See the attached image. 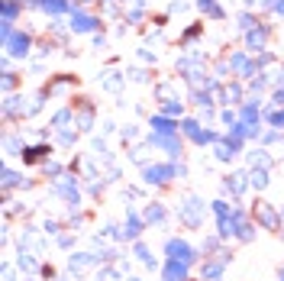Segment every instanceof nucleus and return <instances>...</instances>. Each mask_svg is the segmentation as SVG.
Listing matches in <instances>:
<instances>
[{
	"mask_svg": "<svg viewBox=\"0 0 284 281\" xmlns=\"http://www.w3.org/2000/svg\"><path fill=\"white\" fill-rule=\"evenodd\" d=\"M161 217H165V210H161L158 204H155V207H149V210H146V220H155V223H158Z\"/></svg>",
	"mask_w": 284,
	"mask_h": 281,
	"instance_id": "6ab92c4d",
	"label": "nucleus"
},
{
	"mask_svg": "<svg viewBox=\"0 0 284 281\" xmlns=\"http://www.w3.org/2000/svg\"><path fill=\"white\" fill-rule=\"evenodd\" d=\"M271 7H275L278 13H284V0H275V3H271Z\"/></svg>",
	"mask_w": 284,
	"mask_h": 281,
	"instance_id": "b1692460",
	"label": "nucleus"
},
{
	"mask_svg": "<svg viewBox=\"0 0 284 281\" xmlns=\"http://www.w3.org/2000/svg\"><path fill=\"white\" fill-rule=\"evenodd\" d=\"M136 252H139V258H142L146 265H152V255H149V249H146V246H136Z\"/></svg>",
	"mask_w": 284,
	"mask_h": 281,
	"instance_id": "412c9836",
	"label": "nucleus"
},
{
	"mask_svg": "<svg viewBox=\"0 0 284 281\" xmlns=\"http://www.w3.org/2000/svg\"><path fill=\"white\" fill-rule=\"evenodd\" d=\"M275 103H284V87H278V91H275Z\"/></svg>",
	"mask_w": 284,
	"mask_h": 281,
	"instance_id": "5701e85b",
	"label": "nucleus"
},
{
	"mask_svg": "<svg viewBox=\"0 0 284 281\" xmlns=\"http://www.w3.org/2000/svg\"><path fill=\"white\" fill-rule=\"evenodd\" d=\"M165 113H168V117H175V113H181V103H165Z\"/></svg>",
	"mask_w": 284,
	"mask_h": 281,
	"instance_id": "4be33fe9",
	"label": "nucleus"
},
{
	"mask_svg": "<svg viewBox=\"0 0 284 281\" xmlns=\"http://www.w3.org/2000/svg\"><path fill=\"white\" fill-rule=\"evenodd\" d=\"M271 126H278V129H281V126H284V110H278V113H271Z\"/></svg>",
	"mask_w": 284,
	"mask_h": 281,
	"instance_id": "aec40b11",
	"label": "nucleus"
},
{
	"mask_svg": "<svg viewBox=\"0 0 284 281\" xmlns=\"http://www.w3.org/2000/svg\"><path fill=\"white\" fill-rule=\"evenodd\" d=\"M165 281H187V262L168 258V265H165Z\"/></svg>",
	"mask_w": 284,
	"mask_h": 281,
	"instance_id": "20e7f679",
	"label": "nucleus"
},
{
	"mask_svg": "<svg viewBox=\"0 0 284 281\" xmlns=\"http://www.w3.org/2000/svg\"><path fill=\"white\" fill-rule=\"evenodd\" d=\"M197 7L204 10L207 16H213V20H223V10L216 7V0H197Z\"/></svg>",
	"mask_w": 284,
	"mask_h": 281,
	"instance_id": "9d476101",
	"label": "nucleus"
},
{
	"mask_svg": "<svg viewBox=\"0 0 284 281\" xmlns=\"http://www.w3.org/2000/svg\"><path fill=\"white\" fill-rule=\"evenodd\" d=\"M265 42H268V29H249V46L252 49H265Z\"/></svg>",
	"mask_w": 284,
	"mask_h": 281,
	"instance_id": "6e6552de",
	"label": "nucleus"
},
{
	"mask_svg": "<svg viewBox=\"0 0 284 281\" xmlns=\"http://www.w3.org/2000/svg\"><path fill=\"white\" fill-rule=\"evenodd\" d=\"M97 23H100V20L81 13V10H75V13H71V29H75V32H94V29H97Z\"/></svg>",
	"mask_w": 284,
	"mask_h": 281,
	"instance_id": "f03ea898",
	"label": "nucleus"
},
{
	"mask_svg": "<svg viewBox=\"0 0 284 281\" xmlns=\"http://www.w3.org/2000/svg\"><path fill=\"white\" fill-rule=\"evenodd\" d=\"M152 129H155L158 136H175L178 123H171L168 117H152Z\"/></svg>",
	"mask_w": 284,
	"mask_h": 281,
	"instance_id": "0eeeda50",
	"label": "nucleus"
},
{
	"mask_svg": "<svg viewBox=\"0 0 284 281\" xmlns=\"http://www.w3.org/2000/svg\"><path fill=\"white\" fill-rule=\"evenodd\" d=\"M171 175H175L171 165H155V168H146V181H149V184H165Z\"/></svg>",
	"mask_w": 284,
	"mask_h": 281,
	"instance_id": "39448f33",
	"label": "nucleus"
},
{
	"mask_svg": "<svg viewBox=\"0 0 284 281\" xmlns=\"http://www.w3.org/2000/svg\"><path fill=\"white\" fill-rule=\"evenodd\" d=\"M152 142H155V146H165V149H171V152H181V142H178L175 136H158V133H155V136H152Z\"/></svg>",
	"mask_w": 284,
	"mask_h": 281,
	"instance_id": "1a4fd4ad",
	"label": "nucleus"
},
{
	"mask_svg": "<svg viewBox=\"0 0 284 281\" xmlns=\"http://www.w3.org/2000/svg\"><path fill=\"white\" fill-rule=\"evenodd\" d=\"M126 233H129V236H139V233H142V223H139V217H136V213H129V223H126Z\"/></svg>",
	"mask_w": 284,
	"mask_h": 281,
	"instance_id": "f3484780",
	"label": "nucleus"
},
{
	"mask_svg": "<svg viewBox=\"0 0 284 281\" xmlns=\"http://www.w3.org/2000/svg\"><path fill=\"white\" fill-rule=\"evenodd\" d=\"M42 7H46L49 13H65V10H68V0H42Z\"/></svg>",
	"mask_w": 284,
	"mask_h": 281,
	"instance_id": "ddd939ff",
	"label": "nucleus"
},
{
	"mask_svg": "<svg viewBox=\"0 0 284 281\" xmlns=\"http://www.w3.org/2000/svg\"><path fill=\"white\" fill-rule=\"evenodd\" d=\"M181 129H184L194 142H200V146H204V142H213V133L200 129V123H194V120H184V123H181Z\"/></svg>",
	"mask_w": 284,
	"mask_h": 281,
	"instance_id": "7ed1b4c3",
	"label": "nucleus"
},
{
	"mask_svg": "<svg viewBox=\"0 0 284 281\" xmlns=\"http://www.w3.org/2000/svg\"><path fill=\"white\" fill-rule=\"evenodd\" d=\"M7 49H10V55H26L29 52V36L26 32H13L7 39Z\"/></svg>",
	"mask_w": 284,
	"mask_h": 281,
	"instance_id": "423d86ee",
	"label": "nucleus"
},
{
	"mask_svg": "<svg viewBox=\"0 0 284 281\" xmlns=\"http://www.w3.org/2000/svg\"><path fill=\"white\" fill-rule=\"evenodd\" d=\"M258 220L265 223V227H278V217H275V210H271V207H261Z\"/></svg>",
	"mask_w": 284,
	"mask_h": 281,
	"instance_id": "dca6fc26",
	"label": "nucleus"
},
{
	"mask_svg": "<svg viewBox=\"0 0 284 281\" xmlns=\"http://www.w3.org/2000/svg\"><path fill=\"white\" fill-rule=\"evenodd\" d=\"M16 13H20V3L16 0H3V23H13Z\"/></svg>",
	"mask_w": 284,
	"mask_h": 281,
	"instance_id": "f8f14e48",
	"label": "nucleus"
},
{
	"mask_svg": "<svg viewBox=\"0 0 284 281\" xmlns=\"http://www.w3.org/2000/svg\"><path fill=\"white\" fill-rule=\"evenodd\" d=\"M165 249H168V255L178 258V262H187V265L194 262V249L187 246L184 239H168V246H165Z\"/></svg>",
	"mask_w": 284,
	"mask_h": 281,
	"instance_id": "f257e3e1",
	"label": "nucleus"
},
{
	"mask_svg": "<svg viewBox=\"0 0 284 281\" xmlns=\"http://www.w3.org/2000/svg\"><path fill=\"white\" fill-rule=\"evenodd\" d=\"M220 275H223V262H213V265H207V268H204V278H220Z\"/></svg>",
	"mask_w": 284,
	"mask_h": 281,
	"instance_id": "a211bd4d",
	"label": "nucleus"
},
{
	"mask_svg": "<svg viewBox=\"0 0 284 281\" xmlns=\"http://www.w3.org/2000/svg\"><path fill=\"white\" fill-rule=\"evenodd\" d=\"M77 3H87V0H77Z\"/></svg>",
	"mask_w": 284,
	"mask_h": 281,
	"instance_id": "393cba45",
	"label": "nucleus"
},
{
	"mask_svg": "<svg viewBox=\"0 0 284 281\" xmlns=\"http://www.w3.org/2000/svg\"><path fill=\"white\" fill-rule=\"evenodd\" d=\"M49 152H52L49 146H32V149H26V152H23V162H36V158L49 155Z\"/></svg>",
	"mask_w": 284,
	"mask_h": 281,
	"instance_id": "9b49d317",
	"label": "nucleus"
},
{
	"mask_svg": "<svg viewBox=\"0 0 284 281\" xmlns=\"http://www.w3.org/2000/svg\"><path fill=\"white\" fill-rule=\"evenodd\" d=\"M242 123H258V107L255 103H246V110H242Z\"/></svg>",
	"mask_w": 284,
	"mask_h": 281,
	"instance_id": "2eb2a0df",
	"label": "nucleus"
},
{
	"mask_svg": "<svg viewBox=\"0 0 284 281\" xmlns=\"http://www.w3.org/2000/svg\"><path fill=\"white\" fill-rule=\"evenodd\" d=\"M230 65H232L236 71H246V75L252 71V65H249V58H246V55H232V58H230Z\"/></svg>",
	"mask_w": 284,
	"mask_h": 281,
	"instance_id": "4468645a",
	"label": "nucleus"
},
{
	"mask_svg": "<svg viewBox=\"0 0 284 281\" xmlns=\"http://www.w3.org/2000/svg\"><path fill=\"white\" fill-rule=\"evenodd\" d=\"M281 281H284V272H281Z\"/></svg>",
	"mask_w": 284,
	"mask_h": 281,
	"instance_id": "a878e982",
	"label": "nucleus"
}]
</instances>
